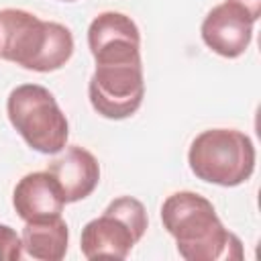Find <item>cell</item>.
I'll list each match as a JSON object with an SVG mask.
<instances>
[{"label": "cell", "mask_w": 261, "mask_h": 261, "mask_svg": "<svg viewBox=\"0 0 261 261\" xmlns=\"http://www.w3.org/2000/svg\"><path fill=\"white\" fill-rule=\"evenodd\" d=\"M163 228L175 239L186 261H239L241 239L226 230L210 200L196 192H175L161 206Z\"/></svg>", "instance_id": "6da1fadb"}, {"label": "cell", "mask_w": 261, "mask_h": 261, "mask_svg": "<svg viewBox=\"0 0 261 261\" xmlns=\"http://www.w3.org/2000/svg\"><path fill=\"white\" fill-rule=\"evenodd\" d=\"M73 55L71 31L20 8L0 10V57L31 71H55Z\"/></svg>", "instance_id": "7a4b0ae2"}, {"label": "cell", "mask_w": 261, "mask_h": 261, "mask_svg": "<svg viewBox=\"0 0 261 261\" xmlns=\"http://www.w3.org/2000/svg\"><path fill=\"white\" fill-rule=\"evenodd\" d=\"M188 163L198 179L222 188H234L253 175L255 147L241 130L208 128L192 141Z\"/></svg>", "instance_id": "3957f363"}, {"label": "cell", "mask_w": 261, "mask_h": 261, "mask_svg": "<svg viewBox=\"0 0 261 261\" xmlns=\"http://www.w3.org/2000/svg\"><path fill=\"white\" fill-rule=\"evenodd\" d=\"M8 120L24 143L43 153L55 155L65 149L69 124L55 96L39 84L14 88L6 100Z\"/></svg>", "instance_id": "277c9868"}, {"label": "cell", "mask_w": 261, "mask_h": 261, "mask_svg": "<svg viewBox=\"0 0 261 261\" xmlns=\"http://www.w3.org/2000/svg\"><path fill=\"white\" fill-rule=\"evenodd\" d=\"M147 224L143 202L133 196H120L82 228L80 249L86 259H126L143 239Z\"/></svg>", "instance_id": "5b68a950"}, {"label": "cell", "mask_w": 261, "mask_h": 261, "mask_svg": "<svg viewBox=\"0 0 261 261\" xmlns=\"http://www.w3.org/2000/svg\"><path fill=\"white\" fill-rule=\"evenodd\" d=\"M88 96L92 108L104 118L122 120L133 116L145 98L141 57L96 63L88 84Z\"/></svg>", "instance_id": "8992f818"}, {"label": "cell", "mask_w": 261, "mask_h": 261, "mask_svg": "<svg viewBox=\"0 0 261 261\" xmlns=\"http://www.w3.org/2000/svg\"><path fill=\"white\" fill-rule=\"evenodd\" d=\"M253 24L255 20H251V16L241 6L226 0L204 16L200 33L208 49L220 57L234 59L243 55L251 45Z\"/></svg>", "instance_id": "52a82bcc"}, {"label": "cell", "mask_w": 261, "mask_h": 261, "mask_svg": "<svg viewBox=\"0 0 261 261\" xmlns=\"http://www.w3.org/2000/svg\"><path fill=\"white\" fill-rule=\"evenodd\" d=\"M88 47L94 61L141 57V33L135 20L122 12H100L88 27Z\"/></svg>", "instance_id": "ba28073f"}, {"label": "cell", "mask_w": 261, "mask_h": 261, "mask_svg": "<svg viewBox=\"0 0 261 261\" xmlns=\"http://www.w3.org/2000/svg\"><path fill=\"white\" fill-rule=\"evenodd\" d=\"M47 171L55 177L57 186L61 188L65 204L88 198L100 181L98 159L88 149L77 145L67 147L61 157L47 163Z\"/></svg>", "instance_id": "9c48e42d"}, {"label": "cell", "mask_w": 261, "mask_h": 261, "mask_svg": "<svg viewBox=\"0 0 261 261\" xmlns=\"http://www.w3.org/2000/svg\"><path fill=\"white\" fill-rule=\"evenodd\" d=\"M12 206L24 222H33L61 216L65 200L49 171H33L18 179L12 194Z\"/></svg>", "instance_id": "30bf717a"}, {"label": "cell", "mask_w": 261, "mask_h": 261, "mask_svg": "<svg viewBox=\"0 0 261 261\" xmlns=\"http://www.w3.org/2000/svg\"><path fill=\"white\" fill-rule=\"evenodd\" d=\"M22 249L29 257L39 261H61L67 253L69 228L61 216L24 222Z\"/></svg>", "instance_id": "8fae6325"}, {"label": "cell", "mask_w": 261, "mask_h": 261, "mask_svg": "<svg viewBox=\"0 0 261 261\" xmlns=\"http://www.w3.org/2000/svg\"><path fill=\"white\" fill-rule=\"evenodd\" d=\"M22 239L8 224H0V261H18L22 257Z\"/></svg>", "instance_id": "7c38bea8"}, {"label": "cell", "mask_w": 261, "mask_h": 261, "mask_svg": "<svg viewBox=\"0 0 261 261\" xmlns=\"http://www.w3.org/2000/svg\"><path fill=\"white\" fill-rule=\"evenodd\" d=\"M228 2L241 6L251 16V20H255V22L259 20V16H261V0H228Z\"/></svg>", "instance_id": "4fadbf2b"}, {"label": "cell", "mask_w": 261, "mask_h": 261, "mask_svg": "<svg viewBox=\"0 0 261 261\" xmlns=\"http://www.w3.org/2000/svg\"><path fill=\"white\" fill-rule=\"evenodd\" d=\"M63 2H73V0H63Z\"/></svg>", "instance_id": "5bb4252c"}]
</instances>
